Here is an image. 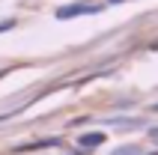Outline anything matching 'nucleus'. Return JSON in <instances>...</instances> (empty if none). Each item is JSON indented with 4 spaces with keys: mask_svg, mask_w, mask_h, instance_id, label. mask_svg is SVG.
I'll return each instance as SVG.
<instances>
[{
    "mask_svg": "<svg viewBox=\"0 0 158 155\" xmlns=\"http://www.w3.org/2000/svg\"><path fill=\"white\" fill-rule=\"evenodd\" d=\"M78 143H81L84 149H96V146H102V143H105V134H102V131H89V134H81Z\"/></svg>",
    "mask_w": 158,
    "mask_h": 155,
    "instance_id": "2",
    "label": "nucleus"
},
{
    "mask_svg": "<svg viewBox=\"0 0 158 155\" xmlns=\"http://www.w3.org/2000/svg\"><path fill=\"white\" fill-rule=\"evenodd\" d=\"M89 12H98V6H89V3H72V6H60L57 9V18H72V15H89Z\"/></svg>",
    "mask_w": 158,
    "mask_h": 155,
    "instance_id": "1",
    "label": "nucleus"
},
{
    "mask_svg": "<svg viewBox=\"0 0 158 155\" xmlns=\"http://www.w3.org/2000/svg\"><path fill=\"white\" fill-rule=\"evenodd\" d=\"M110 3H119V0H110Z\"/></svg>",
    "mask_w": 158,
    "mask_h": 155,
    "instance_id": "4",
    "label": "nucleus"
},
{
    "mask_svg": "<svg viewBox=\"0 0 158 155\" xmlns=\"http://www.w3.org/2000/svg\"><path fill=\"white\" fill-rule=\"evenodd\" d=\"M110 155H137V146H119V149H114Z\"/></svg>",
    "mask_w": 158,
    "mask_h": 155,
    "instance_id": "3",
    "label": "nucleus"
}]
</instances>
